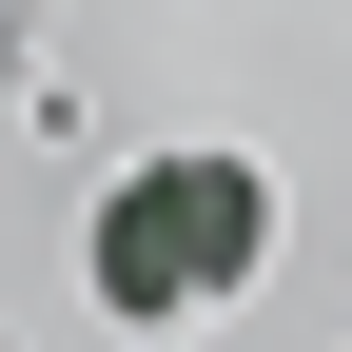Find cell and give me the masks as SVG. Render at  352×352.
<instances>
[{"label":"cell","mask_w":352,"mask_h":352,"mask_svg":"<svg viewBox=\"0 0 352 352\" xmlns=\"http://www.w3.org/2000/svg\"><path fill=\"white\" fill-rule=\"evenodd\" d=\"M254 274H274V176L254 157H215V138L118 157L98 235H78V294H98L118 333H196V314H235Z\"/></svg>","instance_id":"1"}]
</instances>
